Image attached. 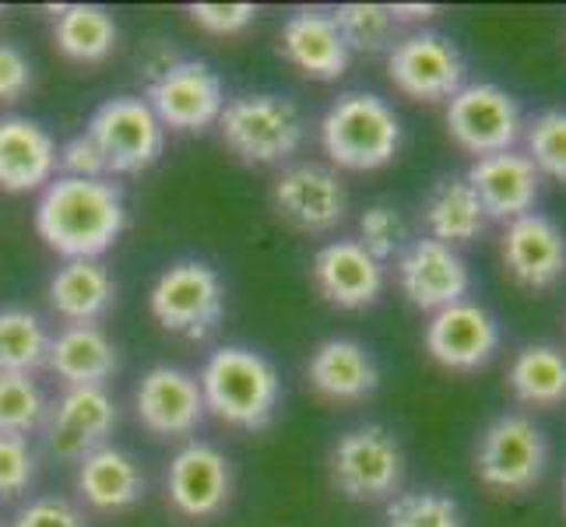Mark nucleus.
Segmentation results:
<instances>
[{
  "instance_id": "obj_20",
  "label": "nucleus",
  "mask_w": 566,
  "mask_h": 527,
  "mask_svg": "<svg viewBox=\"0 0 566 527\" xmlns=\"http://www.w3.org/2000/svg\"><path fill=\"white\" fill-rule=\"evenodd\" d=\"M314 285L338 309H366L384 292V264L359 246V240H335L317 250Z\"/></svg>"
},
{
  "instance_id": "obj_29",
  "label": "nucleus",
  "mask_w": 566,
  "mask_h": 527,
  "mask_svg": "<svg viewBox=\"0 0 566 527\" xmlns=\"http://www.w3.org/2000/svg\"><path fill=\"white\" fill-rule=\"evenodd\" d=\"M514 398L535 408H553L566 401V356L553 345H528L521 348L511 373H506Z\"/></svg>"
},
{
  "instance_id": "obj_19",
  "label": "nucleus",
  "mask_w": 566,
  "mask_h": 527,
  "mask_svg": "<svg viewBox=\"0 0 566 527\" xmlns=\"http://www.w3.org/2000/svg\"><path fill=\"white\" fill-rule=\"evenodd\" d=\"M503 264L511 271V278L524 288H553L566 275L563 229L538 211L506 222Z\"/></svg>"
},
{
  "instance_id": "obj_25",
  "label": "nucleus",
  "mask_w": 566,
  "mask_h": 527,
  "mask_svg": "<svg viewBox=\"0 0 566 527\" xmlns=\"http://www.w3.org/2000/svg\"><path fill=\"white\" fill-rule=\"evenodd\" d=\"M46 366L67 387H103L120 369V359L95 324H67L61 335L50 338Z\"/></svg>"
},
{
  "instance_id": "obj_10",
  "label": "nucleus",
  "mask_w": 566,
  "mask_h": 527,
  "mask_svg": "<svg viewBox=\"0 0 566 527\" xmlns=\"http://www.w3.org/2000/svg\"><path fill=\"white\" fill-rule=\"evenodd\" d=\"M387 77L416 103H451L464 88V56L451 39L412 32L387 50Z\"/></svg>"
},
{
  "instance_id": "obj_6",
  "label": "nucleus",
  "mask_w": 566,
  "mask_h": 527,
  "mask_svg": "<svg viewBox=\"0 0 566 527\" xmlns=\"http://www.w3.org/2000/svg\"><path fill=\"white\" fill-rule=\"evenodd\" d=\"M331 485L353 503H380L401 489L405 451L398 436L384 425L348 429L327 457Z\"/></svg>"
},
{
  "instance_id": "obj_41",
  "label": "nucleus",
  "mask_w": 566,
  "mask_h": 527,
  "mask_svg": "<svg viewBox=\"0 0 566 527\" xmlns=\"http://www.w3.org/2000/svg\"><path fill=\"white\" fill-rule=\"evenodd\" d=\"M390 11V18H395V25H401V22H429L440 8H433V4H390L387 8Z\"/></svg>"
},
{
  "instance_id": "obj_36",
  "label": "nucleus",
  "mask_w": 566,
  "mask_h": 527,
  "mask_svg": "<svg viewBox=\"0 0 566 527\" xmlns=\"http://www.w3.org/2000/svg\"><path fill=\"white\" fill-rule=\"evenodd\" d=\"M32 478H35V454L29 440L0 433V499L25 493Z\"/></svg>"
},
{
  "instance_id": "obj_1",
  "label": "nucleus",
  "mask_w": 566,
  "mask_h": 527,
  "mask_svg": "<svg viewBox=\"0 0 566 527\" xmlns=\"http://www.w3.org/2000/svg\"><path fill=\"white\" fill-rule=\"evenodd\" d=\"M127 229L124 190L113 180L53 176L39 190L35 232L64 261H99Z\"/></svg>"
},
{
  "instance_id": "obj_32",
  "label": "nucleus",
  "mask_w": 566,
  "mask_h": 527,
  "mask_svg": "<svg viewBox=\"0 0 566 527\" xmlns=\"http://www.w3.org/2000/svg\"><path fill=\"white\" fill-rule=\"evenodd\" d=\"M331 18H335L348 53H387L395 46V18L384 4H342Z\"/></svg>"
},
{
  "instance_id": "obj_31",
  "label": "nucleus",
  "mask_w": 566,
  "mask_h": 527,
  "mask_svg": "<svg viewBox=\"0 0 566 527\" xmlns=\"http://www.w3.org/2000/svg\"><path fill=\"white\" fill-rule=\"evenodd\" d=\"M46 394L29 373H0V433L29 436L46 422Z\"/></svg>"
},
{
  "instance_id": "obj_23",
  "label": "nucleus",
  "mask_w": 566,
  "mask_h": 527,
  "mask_svg": "<svg viewBox=\"0 0 566 527\" xmlns=\"http://www.w3.org/2000/svg\"><path fill=\"white\" fill-rule=\"evenodd\" d=\"M310 383L327 401H363L380 387L377 359L353 338H327L310 356Z\"/></svg>"
},
{
  "instance_id": "obj_3",
  "label": "nucleus",
  "mask_w": 566,
  "mask_h": 527,
  "mask_svg": "<svg viewBox=\"0 0 566 527\" xmlns=\"http://www.w3.org/2000/svg\"><path fill=\"white\" fill-rule=\"evenodd\" d=\"M324 155L338 169L374 172L401 151V120L395 106L374 92H345L321 120Z\"/></svg>"
},
{
  "instance_id": "obj_13",
  "label": "nucleus",
  "mask_w": 566,
  "mask_h": 527,
  "mask_svg": "<svg viewBox=\"0 0 566 527\" xmlns=\"http://www.w3.org/2000/svg\"><path fill=\"white\" fill-rule=\"evenodd\" d=\"M46 451L61 461H82L106 446L116 429V401L106 387H67L46 412Z\"/></svg>"
},
{
  "instance_id": "obj_34",
  "label": "nucleus",
  "mask_w": 566,
  "mask_h": 527,
  "mask_svg": "<svg viewBox=\"0 0 566 527\" xmlns=\"http://www.w3.org/2000/svg\"><path fill=\"white\" fill-rule=\"evenodd\" d=\"M387 527H464V514L443 493H401L387 506Z\"/></svg>"
},
{
  "instance_id": "obj_2",
  "label": "nucleus",
  "mask_w": 566,
  "mask_h": 527,
  "mask_svg": "<svg viewBox=\"0 0 566 527\" xmlns=\"http://www.w3.org/2000/svg\"><path fill=\"white\" fill-rule=\"evenodd\" d=\"M198 383L208 412L232 429L258 433V429H268L279 412V369L253 348L226 345L211 351L201 366Z\"/></svg>"
},
{
  "instance_id": "obj_33",
  "label": "nucleus",
  "mask_w": 566,
  "mask_h": 527,
  "mask_svg": "<svg viewBox=\"0 0 566 527\" xmlns=\"http://www.w3.org/2000/svg\"><path fill=\"white\" fill-rule=\"evenodd\" d=\"M528 141V159L538 176H549L556 183H566V109H545L524 127Z\"/></svg>"
},
{
  "instance_id": "obj_22",
  "label": "nucleus",
  "mask_w": 566,
  "mask_h": 527,
  "mask_svg": "<svg viewBox=\"0 0 566 527\" xmlns=\"http://www.w3.org/2000/svg\"><path fill=\"white\" fill-rule=\"evenodd\" d=\"M56 172V141L29 116H0V190H43Z\"/></svg>"
},
{
  "instance_id": "obj_42",
  "label": "nucleus",
  "mask_w": 566,
  "mask_h": 527,
  "mask_svg": "<svg viewBox=\"0 0 566 527\" xmlns=\"http://www.w3.org/2000/svg\"><path fill=\"white\" fill-rule=\"evenodd\" d=\"M563 503H566V482H563Z\"/></svg>"
},
{
  "instance_id": "obj_37",
  "label": "nucleus",
  "mask_w": 566,
  "mask_h": 527,
  "mask_svg": "<svg viewBox=\"0 0 566 527\" xmlns=\"http://www.w3.org/2000/svg\"><path fill=\"white\" fill-rule=\"evenodd\" d=\"M56 169H61V176H71V180H109L103 155L85 130L56 148Z\"/></svg>"
},
{
  "instance_id": "obj_28",
  "label": "nucleus",
  "mask_w": 566,
  "mask_h": 527,
  "mask_svg": "<svg viewBox=\"0 0 566 527\" xmlns=\"http://www.w3.org/2000/svg\"><path fill=\"white\" fill-rule=\"evenodd\" d=\"M116 22L106 8L95 4H67L56 11L53 43L74 64H103L116 50Z\"/></svg>"
},
{
  "instance_id": "obj_21",
  "label": "nucleus",
  "mask_w": 566,
  "mask_h": 527,
  "mask_svg": "<svg viewBox=\"0 0 566 527\" xmlns=\"http://www.w3.org/2000/svg\"><path fill=\"white\" fill-rule=\"evenodd\" d=\"M279 50L292 67L314 82H338L353 61L335 18L324 11L289 14L279 32Z\"/></svg>"
},
{
  "instance_id": "obj_24",
  "label": "nucleus",
  "mask_w": 566,
  "mask_h": 527,
  "mask_svg": "<svg viewBox=\"0 0 566 527\" xmlns=\"http://www.w3.org/2000/svg\"><path fill=\"white\" fill-rule=\"evenodd\" d=\"M77 493L103 514H120L138 506L145 499V475L138 461H134L120 446H99L88 457L77 461Z\"/></svg>"
},
{
  "instance_id": "obj_30",
  "label": "nucleus",
  "mask_w": 566,
  "mask_h": 527,
  "mask_svg": "<svg viewBox=\"0 0 566 527\" xmlns=\"http://www.w3.org/2000/svg\"><path fill=\"white\" fill-rule=\"evenodd\" d=\"M50 330L32 309L4 306L0 309V373H29L46 366Z\"/></svg>"
},
{
  "instance_id": "obj_26",
  "label": "nucleus",
  "mask_w": 566,
  "mask_h": 527,
  "mask_svg": "<svg viewBox=\"0 0 566 527\" xmlns=\"http://www.w3.org/2000/svg\"><path fill=\"white\" fill-rule=\"evenodd\" d=\"M116 299L113 275L103 261H64L50 278V306L67 324H95L103 320Z\"/></svg>"
},
{
  "instance_id": "obj_38",
  "label": "nucleus",
  "mask_w": 566,
  "mask_h": 527,
  "mask_svg": "<svg viewBox=\"0 0 566 527\" xmlns=\"http://www.w3.org/2000/svg\"><path fill=\"white\" fill-rule=\"evenodd\" d=\"M190 22L205 29L208 35H240L253 25L258 8L253 4H190L187 8Z\"/></svg>"
},
{
  "instance_id": "obj_9",
  "label": "nucleus",
  "mask_w": 566,
  "mask_h": 527,
  "mask_svg": "<svg viewBox=\"0 0 566 527\" xmlns=\"http://www.w3.org/2000/svg\"><path fill=\"white\" fill-rule=\"evenodd\" d=\"M447 134L458 148L482 159L511 151L524 138V116L511 92L490 82H472L447 103Z\"/></svg>"
},
{
  "instance_id": "obj_8",
  "label": "nucleus",
  "mask_w": 566,
  "mask_h": 527,
  "mask_svg": "<svg viewBox=\"0 0 566 527\" xmlns=\"http://www.w3.org/2000/svg\"><path fill=\"white\" fill-rule=\"evenodd\" d=\"M549 443L545 433L524 415H500L485 425L475 446V475L500 493H524L542 482Z\"/></svg>"
},
{
  "instance_id": "obj_17",
  "label": "nucleus",
  "mask_w": 566,
  "mask_h": 527,
  "mask_svg": "<svg viewBox=\"0 0 566 527\" xmlns=\"http://www.w3.org/2000/svg\"><path fill=\"white\" fill-rule=\"evenodd\" d=\"M279 214L296 225L300 232H331L345 222V211H348V193L345 183L338 180L335 169L327 166H314V162H303V166H289L275 190Z\"/></svg>"
},
{
  "instance_id": "obj_40",
  "label": "nucleus",
  "mask_w": 566,
  "mask_h": 527,
  "mask_svg": "<svg viewBox=\"0 0 566 527\" xmlns=\"http://www.w3.org/2000/svg\"><path fill=\"white\" fill-rule=\"evenodd\" d=\"M11 527H88L82 510L67 499H35L22 514L14 517Z\"/></svg>"
},
{
  "instance_id": "obj_14",
  "label": "nucleus",
  "mask_w": 566,
  "mask_h": 527,
  "mask_svg": "<svg viewBox=\"0 0 566 527\" xmlns=\"http://www.w3.org/2000/svg\"><path fill=\"white\" fill-rule=\"evenodd\" d=\"M500 348V324L479 303H454L433 314L426 324V351L443 369L454 373H475L490 366Z\"/></svg>"
},
{
  "instance_id": "obj_11",
  "label": "nucleus",
  "mask_w": 566,
  "mask_h": 527,
  "mask_svg": "<svg viewBox=\"0 0 566 527\" xmlns=\"http://www.w3.org/2000/svg\"><path fill=\"white\" fill-rule=\"evenodd\" d=\"M151 113L159 116L166 130L177 134H201L211 124H219L226 109L222 77L201 61H172L163 74L148 82Z\"/></svg>"
},
{
  "instance_id": "obj_7",
  "label": "nucleus",
  "mask_w": 566,
  "mask_h": 527,
  "mask_svg": "<svg viewBox=\"0 0 566 527\" xmlns=\"http://www.w3.org/2000/svg\"><path fill=\"white\" fill-rule=\"evenodd\" d=\"M85 134L99 148L109 180L113 176H138L151 169L166 145V127L138 95L106 99L88 116Z\"/></svg>"
},
{
  "instance_id": "obj_43",
  "label": "nucleus",
  "mask_w": 566,
  "mask_h": 527,
  "mask_svg": "<svg viewBox=\"0 0 566 527\" xmlns=\"http://www.w3.org/2000/svg\"><path fill=\"white\" fill-rule=\"evenodd\" d=\"M0 14H4V11H0Z\"/></svg>"
},
{
  "instance_id": "obj_18",
  "label": "nucleus",
  "mask_w": 566,
  "mask_h": 527,
  "mask_svg": "<svg viewBox=\"0 0 566 527\" xmlns=\"http://www.w3.org/2000/svg\"><path fill=\"white\" fill-rule=\"evenodd\" d=\"M464 180L475 190L485 219L514 222L521 214H532V208L538 201L542 176L532 166L528 155L511 148V151H496V155H482V159H475Z\"/></svg>"
},
{
  "instance_id": "obj_4",
  "label": "nucleus",
  "mask_w": 566,
  "mask_h": 527,
  "mask_svg": "<svg viewBox=\"0 0 566 527\" xmlns=\"http://www.w3.org/2000/svg\"><path fill=\"white\" fill-rule=\"evenodd\" d=\"M219 130L226 148L247 166H282L300 151L306 120L300 106L275 92H250L229 99Z\"/></svg>"
},
{
  "instance_id": "obj_27",
  "label": "nucleus",
  "mask_w": 566,
  "mask_h": 527,
  "mask_svg": "<svg viewBox=\"0 0 566 527\" xmlns=\"http://www.w3.org/2000/svg\"><path fill=\"white\" fill-rule=\"evenodd\" d=\"M422 222L429 229V240L458 246L479 240L490 219H485V211L475 198V190L468 187V180H440L426 198Z\"/></svg>"
},
{
  "instance_id": "obj_12",
  "label": "nucleus",
  "mask_w": 566,
  "mask_h": 527,
  "mask_svg": "<svg viewBox=\"0 0 566 527\" xmlns=\"http://www.w3.org/2000/svg\"><path fill=\"white\" fill-rule=\"evenodd\" d=\"M398 285L405 299L426 314L464 303L472 288V271H468L458 246H447L440 240H412L398 257Z\"/></svg>"
},
{
  "instance_id": "obj_16",
  "label": "nucleus",
  "mask_w": 566,
  "mask_h": 527,
  "mask_svg": "<svg viewBox=\"0 0 566 527\" xmlns=\"http://www.w3.org/2000/svg\"><path fill=\"white\" fill-rule=\"evenodd\" d=\"M229 493H232V467L219 446L193 440L180 446L177 457L169 461L166 496L177 514L190 520L214 517L229 503Z\"/></svg>"
},
{
  "instance_id": "obj_15",
  "label": "nucleus",
  "mask_w": 566,
  "mask_h": 527,
  "mask_svg": "<svg viewBox=\"0 0 566 527\" xmlns=\"http://www.w3.org/2000/svg\"><path fill=\"white\" fill-rule=\"evenodd\" d=\"M134 412L151 436L180 440L205 422L208 408L198 377L180 366H155L134 390Z\"/></svg>"
},
{
  "instance_id": "obj_35",
  "label": "nucleus",
  "mask_w": 566,
  "mask_h": 527,
  "mask_svg": "<svg viewBox=\"0 0 566 527\" xmlns=\"http://www.w3.org/2000/svg\"><path fill=\"white\" fill-rule=\"evenodd\" d=\"M359 246L377 257L380 264L387 257H401L408 246V225L395 204H374L359 214Z\"/></svg>"
},
{
  "instance_id": "obj_39",
  "label": "nucleus",
  "mask_w": 566,
  "mask_h": 527,
  "mask_svg": "<svg viewBox=\"0 0 566 527\" xmlns=\"http://www.w3.org/2000/svg\"><path fill=\"white\" fill-rule=\"evenodd\" d=\"M29 88H32L29 56L11 43H0V103L11 106L22 99Z\"/></svg>"
},
{
  "instance_id": "obj_5",
  "label": "nucleus",
  "mask_w": 566,
  "mask_h": 527,
  "mask_svg": "<svg viewBox=\"0 0 566 527\" xmlns=\"http://www.w3.org/2000/svg\"><path fill=\"white\" fill-rule=\"evenodd\" d=\"M155 324L187 341H205L226 317V285L205 261H180L166 267L148 292Z\"/></svg>"
}]
</instances>
